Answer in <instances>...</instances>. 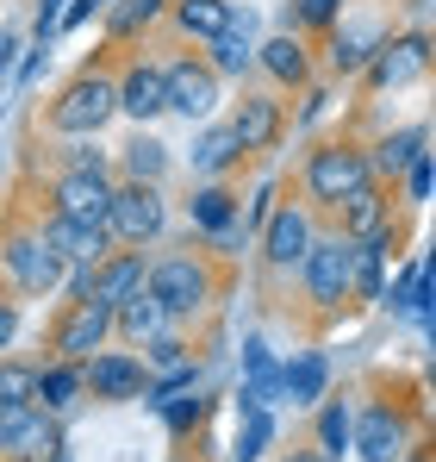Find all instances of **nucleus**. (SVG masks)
Instances as JSON below:
<instances>
[{"label":"nucleus","instance_id":"obj_28","mask_svg":"<svg viewBox=\"0 0 436 462\" xmlns=\"http://www.w3.org/2000/svg\"><path fill=\"white\" fill-rule=\"evenodd\" d=\"M324 387H331V363H324L318 350H305L299 363L281 369V393H287L293 406H318V400H324Z\"/></svg>","mask_w":436,"mask_h":462},{"label":"nucleus","instance_id":"obj_17","mask_svg":"<svg viewBox=\"0 0 436 462\" xmlns=\"http://www.w3.org/2000/svg\"><path fill=\"white\" fill-rule=\"evenodd\" d=\"M38 231H44V244H50L63 263H106V256H113V231H106V226H87V219H63V213H50Z\"/></svg>","mask_w":436,"mask_h":462},{"label":"nucleus","instance_id":"obj_1","mask_svg":"<svg viewBox=\"0 0 436 462\" xmlns=\"http://www.w3.org/2000/svg\"><path fill=\"white\" fill-rule=\"evenodd\" d=\"M362 181H374V169H368V151H362V144H350V138H324L318 151L305 156V169H299L305 200L324 207V213H331L350 188H362Z\"/></svg>","mask_w":436,"mask_h":462},{"label":"nucleus","instance_id":"obj_24","mask_svg":"<svg viewBox=\"0 0 436 462\" xmlns=\"http://www.w3.org/2000/svg\"><path fill=\"white\" fill-rule=\"evenodd\" d=\"M168 325H175V319L156 307V294H150V288L125 294V300L113 307V331H119L125 344H150V337H156V331H168Z\"/></svg>","mask_w":436,"mask_h":462},{"label":"nucleus","instance_id":"obj_39","mask_svg":"<svg viewBox=\"0 0 436 462\" xmlns=\"http://www.w3.org/2000/svg\"><path fill=\"white\" fill-rule=\"evenodd\" d=\"M405 194H412V207H424V200H431V151L405 169Z\"/></svg>","mask_w":436,"mask_h":462},{"label":"nucleus","instance_id":"obj_3","mask_svg":"<svg viewBox=\"0 0 436 462\" xmlns=\"http://www.w3.org/2000/svg\"><path fill=\"white\" fill-rule=\"evenodd\" d=\"M162 226H168V200H162L156 181H113V200H106V231H113V244L144 250V244L162 237Z\"/></svg>","mask_w":436,"mask_h":462},{"label":"nucleus","instance_id":"obj_18","mask_svg":"<svg viewBox=\"0 0 436 462\" xmlns=\"http://www.w3.org/2000/svg\"><path fill=\"white\" fill-rule=\"evenodd\" d=\"M113 94H119V113H132L138 125L168 113V100H162V63H150V57L125 63V76H113Z\"/></svg>","mask_w":436,"mask_h":462},{"label":"nucleus","instance_id":"obj_2","mask_svg":"<svg viewBox=\"0 0 436 462\" xmlns=\"http://www.w3.org/2000/svg\"><path fill=\"white\" fill-rule=\"evenodd\" d=\"M119 113V94H113V76H100V69H87V76H75L57 100H50V132H63V138H100L106 132V119Z\"/></svg>","mask_w":436,"mask_h":462},{"label":"nucleus","instance_id":"obj_5","mask_svg":"<svg viewBox=\"0 0 436 462\" xmlns=\"http://www.w3.org/2000/svg\"><path fill=\"white\" fill-rule=\"evenodd\" d=\"M299 288L318 312H337L343 300H356L350 288V237H312V250L299 256Z\"/></svg>","mask_w":436,"mask_h":462},{"label":"nucleus","instance_id":"obj_25","mask_svg":"<svg viewBox=\"0 0 436 462\" xmlns=\"http://www.w3.org/2000/svg\"><path fill=\"white\" fill-rule=\"evenodd\" d=\"M386 256H393V231L350 244V288H356V300H380V288H386Z\"/></svg>","mask_w":436,"mask_h":462},{"label":"nucleus","instance_id":"obj_42","mask_svg":"<svg viewBox=\"0 0 436 462\" xmlns=\"http://www.w3.org/2000/svg\"><path fill=\"white\" fill-rule=\"evenodd\" d=\"M32 25H38V38H50V32L63 25V0H38V19H32Z\"/></svg>","mask_w":436,"mask_h":462},{"label":"nucleus","instance_id":"obj_32","mask_svg":"<svg viewBox=\"0 0 436 462\" xmlns=\"http://www.w3.org/2000/svg\"><path fill=\"white\" fill-rule=\"evenodd\" d=\"M350 406L343 400H318V450L331 462H343V450H350Z\"/></svg>","mask_w":436,"mask_h":462},{"label":"nucleus","instance_id":"obj_10","mask_svg":"<svg viewBox=\"0 0 436 462\" xmlns=\"http://www.w3.org/2000/svg\"><path fill=\"white\" fill-rule=\"evenodd\" d=\"M106 200H113V175L106 169H63L50 181V213H63V219L106 226Z\"/></svg>","mask_w":436,"mask_h":462},{"label":"nucleus","instance_id":"obj_34","mask_svg":"<svg viewBox=\"0 0 436 462\" xmlns=\"http://www.w3.org/2000/svg\"><path fill=\"white\" fill-rule=\"evenodd\" d=\"M168 13V0H119V6H106V32L113 38H138L150 19H162Z\"/></svg>","mask_w":436,"mask_h":462},{"label":"nucleus","instance_id":"obj_44","mask_svg":"<svg viewBox=\"0 0 436 462\" xmlns=\"http://www.w3.org/2000/svg\"><path fill=\"white\" fill-rule=\"evenodd\" d=\"M113 0H75V6H63V25H81L87 13H106Z\"/></svg>","mask_w":436,"mask_h":462},{"label":"nucleus","instance_id":"obj_22","mask_svg":"<svg viewBox=\"0 0 436 462\" xmlns=\"http://www.w3.org/2000/svg\"><path fill=\"white\" fill-rule=\"evenodd\" d=\"M386 44V19H374V25H331V69L337 76H362L368 69V57Z\"/></svg>","mask_w":436,"mask_h":462},{"label":"nucleus","instance_id":"obj_27","mask_svg":"<svg viewBox=\"0 0 436 462\" xmlns=\"http://www.w3.org/2000/svg\"><path fill=\"white\" fill-rule=\"evenodd\" d=\"M237 162H243L237 132H231V125H206V132H200V144H194V175H200V181H224Z\"/></svg>","mask_w":436,"mask_h":462},{"label":"nucleus","instance_id":"obj_31","mask_svg":"<svg viewBox=\"0 0 436 462\" xmlns=\"http://www.w3.org/2000/svg\"><path fill=\"white\" fill-rule=\"evenodd\" d=\"M162 175H168V144H156V138H132L125 144V181H156L162 188Z\"/></svg>","mask_w":436,"mask_h":462},{"label":"nucleus","instance_id":"obj_43","mask_svg":"<svg viewBox=\"0 0 436 462\" xmlns=\"http://www.w3.org/2000/svg\"><path fill=\"white\" fill-rule=\"evenodd\" d=\"M13 337H19V307H13V300H0V350H6Z\"/></svg>","mask_w":436,"mask_h":462},{"label":"nucleus","instance_id":"obj_35","mask_svg":"<svg viewBox=\"0 0 436 462\" xmlns=\"http://www.w3.org/2000/svg\"><path fill=\"white\" fill-rule=\"evenodd\" d=\"M32 387H38V369H32V363H0V412L38 406V400H32Z\"/></svg>","mask_w":436,"mask_h":462},{"label":"nucleus","instance_id":"obj_45","mask_svg":"<svg viewBox=\"0 0 436 462\" xmlns=\"http://www.w3.org/2000/svg\"><path fill=\"white\" fill-rule=\"evenodd\" d=\"M281 462H331L318 444H299V450H281Z\"/></svg>","mask_w":436,"mask_h":462},{"label":"nucleus","instance_id":"obj_12","mask_svg":"<svg viewBox=\"0 0 436 462\" xmlns=\"http://www.w3.org/2000/svg\"><path fill=\"white\" fill-rule=\"evenodd\" d=\"M106 337H113V307H100V300H69L63 325L50 331V350H57L63 363H87Z\"/></svg>","mask_w":436,"mask_h":462},{"label":"nucleus","instance_id":"obj_14","mask_svg":"<svg viewBox=\"0 0 436 462\" xmlns=\"http://www.w3.org/2000/svg\"><path fill=\"white\" fill-rule=\"evenodd\" d=\"M231 132H237V144H243V156H262L281 144V132H287V106L275 100V94H243L237 100V113L224 119Z\"/></svg>","mask_w":436,"mask_h":462},{"label":"nucleus","instance_id":"obj_29","mask_svg":"<svg viewBox=\"0 0 436 462\" xmlns=\"http://www.w3.org/2000/svg\"><path fill=\"white\" fill-rule=\"evenodd\" d=\"M32 400L44 406V412H69L75 400H81V363H50V369H38V387H32Z\"/></svg>","mask_w":436,"mask_h":462},{"label":"nucleus","instance_id":"obj_16","mask_svg":"<svg viewBox=\"0 0 436 462\" xmlns=\"http://www.w3.org/2000/svg\"><path fill=\"white\" fill-rule=\"evenodd\" d=\"M331 213L343 219L337 237H350V244H362V237H386V231H393V194H386L380 181H362V188H350Z\"/></svg>","mask_w":436,"mask_h":462},{"label":"nucleus","instance_id":"obj_40","mask_svg":"<svg viewBox=\"0 0 436 462\" xmlns=\"http://www.w3.org/2000/svg\"><path fill=\"white\" fill-rule=\"evenodd\" d=\"M69 169H106V151H94V138H75Z\"/></svg>","mask_w":436,"mask_h":462},{"label":"nucleus","instance_id":"obj_33","mask_svg":"<svg viewBox=\"0 0 436 462\" xmlns=\"http://www.w3.org/2000/svg\"><path fill=\"white\" fill-rule=\"evenodd\" d=\"M268 444H275V412H268V406H243V431H237L231 462H256Z\"/></svg>","mask_w":436,"mask_h":462},{"label":"nucleus","instance_id":"obj_11","mask_svg":"<svg viewBox=\"0 0 436 462\" xmlns=\"http://www.w3.org/2000/svg\"><path fill=\"white\" fill-rule=\"evenodd\" d=\"M431 69V38L424 32H405V38H386L374 57H368V88L374 94H386V88H405V81H424Z\"/></svg>","mask_w":436,"mask_h":462},{"label":"nucleus","instance_id":"obj_21","mask_svg":"<svg viewBox=\"0 0 436 462\" xmlns=\"http://www.w3.org/2000/svg\"><path fill=\"white\" fill-rule=\"evenodd\" d=\"M144 275H150L144 250H113V256L94 269V288H87V300H100V307H119L125 294H138V288H144Z\"/></svg>","mask_w":436,"mask_h":462},{"label":"nucleus","instance_id":"obj_37","mask_svg":"<svg viewBox=\"0 0 436 462\" xmlns=\"http://www.w3.org/2000/svg\"><path fill=\"white\" fill-rule=\"evenodd\" d=\"M144 350H150V363H156V369H181V363H187V344H181L175 331H156Z\"/></svg>","mask_w":436,"mask_h":462},{"label":"nucleus","instance_id":"obj_6","mask_svg":"<svg viewBox=\"0 0 436 462\" xmlns=\"http://www.w3.org/2000/svg\"><path fill=\"white\" fill-rule=\"evenodd\" d=\"M0 269L13 275L19 294H50V288L63 282L69 263L44 244V231H6V244H0Z\"/></svg>","mask_w":436,"mask_h":462},{"label":"nucleus","instance_id":"obj_8","mask_svg":"<svg viewBox=\"0 0 436 462\" xmlns=\"http://www.w3.org/2000/svg\"><path fill=\"white\" fill-rule=\"evenodd\" d=\"M162 100H168V113H181V119H213V106H218L213 63H194V57L162 63Z\"/></svg>","mask_w":436,"mask_h":462},{"label":"nucleus","instance_id":"obj_36","mask_svg":"<svg viewBox=\"0 0 436 462\" xmlns=\"http://www.w3.org/2000/svg\"><path fill=\"white\" fill-rule=\"evenodd\" d=\"M350 0H293V32H331Z\"/></svg>","mask_w":436,"mask_h":462},{"label":"nucleus","instance_id":"obj_9","mask_svg":"<svg viewBox=\"0 0 436 462\" xmlns=\"http://www.w3.org/2000/svg\"><path fill=\"white\" fill-rule=\"evenodd\" d=\"M150 387V363L144 356H125V350H94L81 363V393L94 400H138Z\"/></svg>","mask_w":436,"mask_h":462},{"label":"nucleus","instance_id":"obj_20","mask_svg":"<svg viewBox=\"0 0 436 462\" xmlns=\"http://www.w3.org/2000/svg\"><path fill=\"white\" fill-rule=\"evenodd\" d=\"M187 219H194V231H206L218 244H237V194L224 181H200L194 200H187Z\"/></svg>","mask_w":436,"mask_h":462},{"label":"nucleus","instance_id":"obj_15","mask_svg":"<svg viewBox=\"0 0 436 462\" xmlns=\"http://www.w3.org/2000/svg\"><path fill=\"white\" fill-rule=\"evenodd\" d=\"M0 457H13V462L57 457V419H50L44 406H19V412H0Z\"/></svg>","mask_w":436,"mask_h":462},{"label":"nucleus","instance_id":"obj_30","mask_svg":"<svg viewBox=\"0 0 436 462\" xmlns=\"http://www.w3.org/2000/svg\"><path fill=\"white\" fill-rule=\"evenodd\" d=\"M250 63H256V44H250V13H243V19H231V25L213 38V76L218 81H224V76H243Z\"/></svg>","mask_w":436,"mask_h":462},{"label":"nucleus","instance_id":"obj_7","mask_svg":"<svg viewBox=\"0 0 436 462\" xmlns=\"http://www.w3.org/2000/svg\"><path fill=\"white\" fill-rule=\"evenodd\" d=\"M350 450H362V462H399L412 450V419L386 400H374L362 419H350Z\"/></svg>","mask_w":436,"mask_h":462},{"label":"nucleus","instance_id":"obj_46","mask_svg":"<svg viewBox=\"0 0 436 462\" xmlns=\"http://www.w3.org/2000/svg\"><path fill=\"white\" fill-rule=\"evenodd\" d=\"M399 462H431V450H424V444H412V450H405Z\"/></svg>","mask_w":436,"mask_h":462},{"label":"nucleus","instance_id":"obj_13","mask_svg":"<svg viewBox=\"0 0 436 462\" xmlns=\"http://www.w3.org/2000/svg\"><path fill=\"white\" fill-rule=\"evenodd\" d=\"M312 237H318V226H312V207H275L268 219H262V256H268V269H299V256L312 250Z\"/></svg>","mask_w":436,"mask_h":462},{"label":"nucleus","instance_id":"obj_23","mask_svg":"<svg viewBox=\"0 0 436 462\" xmlns=\"http://www.w3.org/2000/svg\"><path fill=\"white\" fill-rule=\"evenodd\" d=\"M431 144V125H405V132H386L374 151H368V169H374V181H393V175H405L418 156Z\"/></svg>","mask_w":436,"mask_h":462},{"label":"nucleus","instance_id":"obj_4","mask_svg":"<svg viewBox=\"0 0 436 462\" xmlns=\"http://www.w3.org/2000/svg\"><path fill=\"white\" fill-rule=\"evenodd\" d=\"M144 288L156 294V307L168 312L175 325L181 319H194V312H206V300H213V269L200 263V256H162V263H150Z\"/></svg>","mask_w":436,"mask_h":462},{"label":"nucleus","instance_id":"obj_41","mask_svg":"<svg viewBox=\"0 0 436 462\" xmlns=\"http://www.w3.org/2000/svg\"><path fill=\"white\" fill-rule=\"evenodd\" d=\"M324 106H331V94L305 81V106H299V125H312V119H324Z\"/></svg>","mask_w":436,"mask_h":462},{"label":"nucleus","instance_id":"obj_38","mask_svg":"<svg viewBox=\"0 0 436 462\" xmlns=\"http://www.w3.org/2000/svg\"><path fill=\"white\" fill-rule=\"evenodd\" d=\"M162 419H168V431H187V425H200L206 419V400H162Z\"/></svg>","mask_w":436,"mask_h":462},{"label":"nucleus","instance_id":"obj_19","mask_svg":"<svg viewBox=\"0 0 436 462\" xmlns=\"http://www.w3.org/2000/svg\"><path fill=\"white\" fill-rule=\"evenodd\" d=\"M256 63H262V76L275 81V88H305L312 81V51H305V38L293 25L256 44Z\"/></svg>","mask_w":436,"mask_h":462},{"label":"nucleus","instance_id":"obj_26","mask_svg":"<svg viewBox=\"0 0 436 462\" xmlns=\"http://www.w3.org/2000/svg\"><path fill=\"white\" fill-rule=\"evenodd\" d=\"M168 19L181 25V38H200V44H213L218 32L237 19V6H231V0H168Z\"/></svg>","mask_w":436,"mask_h":462}]
</instances>
